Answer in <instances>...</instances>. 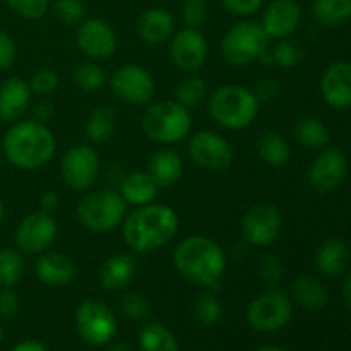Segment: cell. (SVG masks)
<instances>
[{
    "label": "cell",
    "mask_w": 351,
    "mask_h": 351,
    "mask_svg": "<svg viewBox=\"0 0 351 351\" xmlns=\"http://www.w3.org/2000/svg\"><path fill=\"white\" fill-rule=\"evenodd\" d=\"M173 266L177 273L202 290H215L226 271V256L216 240L191 235L175 245Z\"/></svg>",
    "instance_id": "1"
},
{
    "label": "cell",
    "mask_w": 351,
    "mask_h": 351,
    "mask_svg": "<svg viewBox=\"0 0 351 351\" xmlns=\"http://www.w3.org/2000/svg\"><path fill=\"white\" fill-rule=\"evenodd\" d=\"M178 226L180 221L175 209L151 202L127 213L122 237L134 254H149L168 245L178 233Z\"/></svg>",
    "instance_id": "2"
},
{
    "label": "cell",
    "mask_w": 351,
    "mask_h": 351,
    "mask_svg": "<svg viewBox=\"0 0 351 351\" xmlns=\"http://www.w3.org/2000/svg\"><path fill=\"white\" fill-rule=\"evenodd\" d=\"M2 153L19 170H38L53 160L57 139L50 127L40 120H17L3 136Z\"/></svg>",
    "instance_id": "3"
},
{
    "label": "cell",
    "mask_w": 351,
    "mask_h": 351,
    "mask_svg": "<svg viewBox=\"0 0 351 351\" xmlns=\"http://www.w3.org/2000/svg\"><path fill=\"white\" fill-rule=\"evenodd\" d=\"M259 108L261 103L252 89L239 84H225L215 89L208 101L211 119L228 130H242L252 125Z\"/></svg>",
    "instance_id": "4"
},
{
    "label": "cell",
    "mask_w": 351,
    "mask_h": 351,
    "mask_svg": "<svg viewBox=\"0 0 351 351\" xmlns=\"http://www.w3.org/2000/svg\"><path fill=\"white\" fill-rule=\"evenodd\" d=\"M141 129L147 139L158 144H177L192 130L191 110L173 99L151 101L141 117Z\"/></svg>",
    "instance_id": "5"
},
{
    "label": "cell",
    "mask_w": 351,
    "mask_h": 351,
    "mask_svg": "<svg viewBox=\"0 0 351 351\" xmlns=\"http://www.w3.org/2000/svg\"><path fill=\"white\" fill-rule=\"evenodd\" d=\"M75 216L86 230L93 233H110L119 228L127 216V202L119 191L99 189L82 195Z\"/></svg>",
    "instance_id": "6"
},
{
    "label": "cell",
    "mask_w": 351,
    "mask_h": 351,
    "mask_svg": "<svg viewBox=\"0 0 351 351\" xmlns=\"http://www.w3.org/2000/svg\"><path fill=\"white\" fill-rule=\"evenodd\" d=\"M269 48V38L261 23L240 21L233 24L221 40L223 60L233 67H247Z\"/></svg>",
    "instance_id": "7"
},
{
    "label": "cell",
    "mask_w": 351,
    "mask_h": 351,
    "mask_svg": "<svg viewBox=\"0 0 351 351\" xmlns=\"http://www.w3.org/2000/svg\"><path fill=\"white\" fill-rule=\"evenodd\" d=\"M293 315V300L278 288L257 295L247 308V322L254 331L274 332L283 329Z\"/></svg>",
    "instance_id": "8"
},
{
    "label": "cell",
    "mask_w": 351,
    "mask_h": 351,
    "mask_svg": "<svg viewBox=\"0 0 351 351\" xmlns=\"http://www.w3.org/2000/svg\"><path fill=\"white\" fill-rule=\"evenodd\" d=\"M75 331L91 346H106L119 332V321L112 308L99 300H84L74 315Z\"/></svg>",
    "instance_id": "9"
},
{
    "label": "cell",
    "mask_w": 351,
    "mask_h": 351,
    "mask_svg": "<svg viewBox=\"0 0 351 351\" xmlns=\"http://www.w3.org/2000/svg\"><path fill=\"white\" fill-rule=\"evenodd\" d=\"M113 96L134 106L149 105L156 95V82L151 72L137 64H125L108 79Z\"/></svg>",
    "instance_id": "10"
},
{
    "label": "cell",
    "mask_w": 351,
    "mask_h": 351,
    "mask_svg": "<svg viewBox=\"0 0 351 351\" xmlns=\"http://www.w3.org/2000/svg\"><path fill=\"white\" fill-rule=\"evenodd\" d=\"M99 175V156L88 144L72 146L60 161V177L69 189L77 192L93 187Z\"/></svg>",
    "instance_id": "11"
},
{
    "label": "cell",
    "mask_w": 351,
    "mask_h": 351,
    "mask_svg": "<svg viewBox=\"0 0 351 351\" xmlns=\"http://www.w3.org/2000/svg\"><path fill=\"white\" fill-rule=\"evenodd\" d=\"M283 228L281 211L271 202H257L242 219V237L249 245L269 247L280 237Z\"/></svg>",
    "instance_id": "12"
},
{
    "label": "cell",
    "mask_w": 351,
    "mask_h": 351,
    "mask_svg": "<svg viewBox=\"0 0 351 351\" xmlns=\"http://www.w3.org/2000/svg\"><path fill=\"white\" fill-rule=\"evenodd\" d=\"M189 156L197 167L209 171H225L233 163L228 141L215 130H199L189 139Z\"/></svg>",
    "instance_id": "13"
},
{
    "label": "cell",
    "mask_w": 351,
    "mask_h": 351,
    "mask_svg": "<svg viewBox=\"0 0 351 351\" xmlns=\"http://www.w3.org/2000/svg\"><path fill=\"white\" fill-rule=\"evenodd\" d=\"M348 160L338 147L326 146L319 149L307 170V182L319 194H331L345 182Z\"/></svg>",
    "instance_id": "14"
},
{
    "label": "cell",
    "mask_w": 351,
    "mask_h": 351,
    "mask_svg": "<svg viewBox=\"0 0 351 351\" xmlns=\"http://www.w3.org/2000/svg\"><path fill=\"white\" fill-rule=\"evenodd\" d=\"M170 60L177 69L187 74H195L204 67L209 55V45L201 29L187 27L173 33L170 38Z\"/></svg>",
    "instance_id": "15"
},
{
    "label": "cell",
    "mask_w": 351,
    "mask_h": 351,
    "mask_svg": "<svg viewBox=\"0 0 351 351\" xmlns=\"http://www.w3.org/2000/svg\"><path fill=\"white\" fill-rule=\"evenodd\" d=\"M57 235L58 225L53 216L34 211L17 225L14 242L17 250L24 254H43L55 242Z\"/></svg>",
    "instance_id": "16"
},
{
    "label": "cell",
    "mask_w": 351,
    "mask_h": 351,
    "mask_svg": "<svg viewBox=\"0 0 351 351\" xmlns=\"http://www.w3.org/2000/svg\"><path fill=\"white\" fill-rule=\"evenodd\" d=\"M75 43L89 60H106L113 57L119 47V40L113 27L99 17H89L84 19L77 27L75 33Z\"/></svg>",
    "instance_id": "17"
},
{
    "label": "cell",
    "mask_w": 351,
    "mask_h": 351,
    "mask_svg": "<svg viewBox=\"0 0 351 351\" xmlns=\"http://www.w3.org/2000/svg\"><path fill=\"white\" fill-rule=\"evenodd\" d=\"M302 23V7L297 0H271L264 10L263 26L269 40H283L291 36Z\"/></svg>",
    "instance_id": "18"
},
{
    "label": "cell",
    "mask_w": 351,
    "mask_h": 351,
    "mask_svg": "<svg viewBox=\"0 0 351 351\" xmlns=\"http://www.w3.org/2000/svg\"><path fill=\"white\" fill-rule=\"evenodd\" d=\"M322 99L336 110L351 108V64L336 60L324 69L321 75Z\"/></svg>",
    "instance_id": "19"
},
{
    "label": "cell",
    "mask_w": 351,
    "mask_h": 351,
    "mask_svg": "<svg viewBox=\"0 0 351 351\" xmlns=\"http://www.w3.org/2000/svg\"><path fill=\"white\" fill-rule=\"evenodd\" d=\"M34 274L45 287L60 288L72 283L77 274L75 263L62 252H43L34 263Z\"/></svg>",
    "instance_id": "20"
},
{
    "label": "cell",
    "mask_w": 351,
    "mask_h": 351,
    "mask_svg": "<svg viewBox=\"0 0 351 351\" xmlns=\"http://www.w3.org/2000/svg\"><path fill=\"white\" fill-rule=\"evenodd\" d=\"M29 84L24 79L12 75L0 82V120L14 123L24 115L31 103Z\"/></svg>",
    "instance_id": "21"
},
{
    "label": "cell",
    "mask_w": 351,
    "mask_h": 351,
    "mask_svg": "<svg viewBox=\"0 0 351 351\" xmlns=\"http://www.w3.org/2000/svg\"><path fill=\"white\" fill-rule=\"evenodd\" d=\"M137 36L147 45H163L175 33L173 14L163 7H151L144 10L136 24Z\"/></svg>",
    "instance_id": "22"
},
{
    "label": "cell",
    "mask_w": 351,
    "mask_h": 351,
    "mask_svg": "<svg viewBox=\"0 0 351 351\" xmlns=\"http://www.w3.org/2000/svg\"><path fill=\"white\" fill-rule=\"evenodd\" d=\"M137 264L132 254L115 252L106 257L98 271V280L103 290H125L136 276Z\"/></svg>",
    "instance_id": "23"
},
{
    "label": "cell",
    "mask_w": 351,
    "mask_h": 351,
    "mask_svg": "<svg viewBox=\"0 0 351 351\" xmlns=\"http://www.w3.org/2000/svg\"><path fill=\"white\" fill-rule=\"evenodd\" d=\"M147 173L160 189L173 187L184 175V161L171 149H160L147 161Z\"/></svg>",
    "instance_id": "24"
},
{
    "label": "cell",
    "mask_w": 351,
    "mask_h": 351,
    "mask_svg": "<svg viewBox=\"0 0 351 351\" xmlns=\"http://www.w3.org/2000/svg\"><path fill=\"white\" fill-rule=\"evenodd\" d=\"M315 267L326 278H338L345 273L350 263V247L341 239H329L317 249Z\"/></svg>",
    "instance_id": "25"
},
{
    "label": "cell",
    "mask_w": 351,
    "mask_h": 351,
    "mask_svg": "<svg viewBox=\"0 0 351 351\" xmlns=\"http://www.w3.org/2000/svg\"><path fill=\"white\" fill-rule=\"evenodd\" d=\"M158 191H160V187L154 184L149 173L141 170L127 173L119 185V194L122 195L127 206L130 204L134 208L151 204L156 199Z\"/></svg>",
    "instance_id": "26"
},
{
    "label": "cell",
    "mask_w": 351,
    "mask_h": 351,
    "mask_svg": "<svg viewBox=\"0 0 351 351\" xmlns=\"http://www.w3.org/2000/svg\"><path fill=\"white\" fill-rule=\"evenodd\" d=\"M290 298L308 312L322 311L329 302V295L324 285L311 274L298 276L291 283Z\"/></svg>",
    "instance_id": "27"
},
{
    "label": "cell",
    "mask_w": 351,
    "mask_h": 351,
    "mask_svg": "<svg viewBox=\"0 0 351 351\" xmlns=\"http://www.w3.org/2000/svg\"><path fill=\"white\" fill-rule=\"evenodd\" d=\"M117 130V115L108 106H99L89 113L84 132L89 143L103 144L113 137Z\"/></svg>",
    "instance_id": "28"
},
{
    "label": "cell",
    "mask_w": 351,
    "mask_h": 351,
    "mask_svg": "<svg viewBox=\"0 0 351 351\" xmlns=\"http://www.w3.org/2000/svg\"><path fill=\"white\" fill-rule=\"evenodd\" d=\"M293 136L298 143L307 149H322L329 146V130L324 123L315 117H302L293 127Z\"/></svg>",
    "instance_id": "29"
},
{
    "label": "cell",
    "mask_w": 351,
    "mask_h": 351,
    "mask_svg": "<svg viewBox=\"0 0 351 351\" xmlns=\"http://www.w3.org/2000/svg\"><path fill=\"white\" fill-rule=\"evenodd\" d=\"M261 160L273 168H281L290 161L291 147L288 141L278 132H264L257 143Z\"/></svg>",
    "instance_id": "30"
},
{
    "label": "cell",
    "mask_w": 351,
    "mask_h": 351,
    "mask_svg": "<svg viewBox=\"0 0 351 351\" xmlns=\"http://www.w3.org/2000/svg\"><path fill=\"white\" fill-rule=\"evenodd\" d=\"M312 14L322 26H343L351 21V0H314Z\"/></svg>",
    "instance_id": "31"
},
{
    "label": "cell",
    "mask_w": 351,
    "mask_h": 351,
    "mask_svg": "<svg viewBox=\"0 0 351 351\" xmlns=\"http://www.w3.org/2000/svg\"><path fill=\"white\" fill-rule=\"evenodd\" d=\"M139 346L143 351H178L175 335L160 322H149L141 329Z\"/></svg>",
    "instance_id": "32"
},
{
    "label": "cell",
    "mask_w": 351,
    "mask_h": 351,
    "mask_svg": "<svg viewBox=\"0 0 351 351\" xmlns=\"http://www.w3.org/2000/svg\"><path fill=\"white\" fill-rule=\"evenodd\" d=\"M192 315L195 322L202 328H213L219 322L223 315L221 302L216 298L211 290H204L195 297L194 305H192Z\"/></svg>",
    "instance_id": "33"
},
{
    "label": "cell",
    "mask_w": 351,
    "mask_h": 351,
    "mask_svg": "<svg viewBox=\"0 0 351 351\" xmlns=\"http://www.w3.org/2000/svg\"><path fill=\"white\" fill-rule=\"evenodd\" d=\"M208 96V84L197 74H189L187 77L178 82L175 89V101L180 103L187 110L197 108Z\"/></svg>",
    "instance_id": "34"
},
{
    "label": "cell",
    "mask_w": 351,
    "mask_h": 351,
    "mask_svg": "<svg viewBox=\"0 0 351 351\" xmlns=\"http://www.w3.org/2000/svg\"><path fill=\"white\" fill-rule=\"evenodd\" d=\"M106 81H108V75H106L105 69L96 64L95 60L82 62L72 72V82L75 84V88L84 93L98 91L106 84Z\"/></svg>",
    "instance_id": "35"
},
{
    "label": "cell",
    "mask_w": 351,
    "mask_h": 351,
    "mask_svg": "<svg viewBox=\"0 0 351 351\" xmlns=\"http://www.w3.org/2000/svg\"><path fill=\"white\" fill-rule=\"evenodd\" d=\"M24 274V257L17 249H0V288H14Z\"/></svg>",
    "instance_id": "36"
},
{
    "label": "cell",
    "mask_w": 351,
    "mask_h": 351,
    "mask_svg": "<svg viewBox=\"0 0 351 351\" xmlns=\"http://www.w3.org/2000/svg\"><path fill=\"white\" fill-rule=\"evenodd\" d=\"M304 48L293 40H278V43L271 48V57H273V64L281 69H293L302 64L304 60Z\"/></svg>",
    "instance_id": "37"
},
{
    "label": "cell",
    "mask_w": 351,
    "mask_h": 351,
    "mask_svg": "<svg viewBox=\"0 0 351 351\" xmlns=\"http://www.w3.org/2000/svg\"><path fill=\"white\" fill-rule=\"evenodd\" d=\"M120 312L130 321H144L151 314V304L139 291H129L120 300Z\"/></svg>",
    "instance_id": "38"
},
{
    "label": "cell",
    "mask_w": 351,
    "mask_h": 351,
    "mask_svg": "<svg viewBox=\"0 0 351 351\" xmlns=\"http://www.w3.org/2000/svg\"><path fill=\"white\" fill-rule=\"evenodd\" d=\"M27 84H29V89L33 95L40 96V98H47V96H50L58 88L60 77H58V74L53 69L45 67L34 72L29 81H27Z\"/></svg>",
    "instance_id": "39"
},
{
    "label": "cell",
    "mask_w": 351,
    "mask_h": 351,
    "mask_svg": "<svg viewBox=\"0 0 351 351\" xmlns=\"http://www.w3.org/2000/svg\"><path fill=\"white\" fill-rule=\"evenodd\" d=\"M53 12L60 23L74 26L84 21L86 7L81 0H57L53 3Z\"/></svg>",
    "instance_id": "40"
},
{
    "label": "cell",
    "mask_w": 351,
    "mask_h": 351,
    "mask_svg": "<svg viewBox=\"0 0 351 351\" xmlns=\"http://www.w3.org/2000/svg\"><path fill=\"white\" fill-rule=\"evenodd\" d=\"M7 5L27 21H38L45 17L50 9V0H5Z\"/></svg>",
    "instance_id": "41"
},
{
    "label": "cell",
    "mask_w": 351,
    "mask_h": 351,
    "mask_svg": "<svg viewBox=\"0 0 351 351\" xmlns=\"http://www.w3.org/2000/svg\"><path fill=\"white\" fill-rule=\"evenodd\" d=\"M257 273H259L261 280L267 285V287L274 288L285 276V266L283 261L276 256V254H267L259 261L257 266Z\"/></svg>",
    "instance_id": "42"
},
{
    "label": "cell",
    "mask_w": 351,
    "mask_h": 351,
    "mask_svg": "<svg viewBox=\"0 0 351 351\" xmlns=\"http://www.w3.org/2000/svg\"><path fill=\"white\" fill-rule=\"evenodd\" d=\"M209 14V5L206 0H184L182 3V21L187 27H199L206 23Z\"/></svg>",
    "instance_id": "43"
},
{
    "label": "cell",
    "mask_w": 351,
    "mask_h": 351,
    "mask_svg": "<svg viewBox=\"0 0 351 351\" xmlns=\"http://www.w3.org/2000/svg\"><path fill=\"white\" fill-rule=\"evenodd\" d=\"M17 47L12 36L0 29V72H5L16 64Z\"/></svg>",
    "instance_id": "44"
},
{
    "label": "cell",
    "mask_w": 351,
    "mask_h": 351,
    "mask_svg": "<svg viewBox=\"0 0 351 351\" xmlns=\"http://www.w3.org/2000/svg\"><path fill=\"white\" fill-rule=\"evenodd\" d=\"M221 3L228 12L240 17H249L263 7L264 0H221Z\"/></svg>",
    "instance_id": "45"
},
{
    "label": "cell",
    "mask_w": 351,
    "mask_h": 351,
    "mask_svg": "<svg viewBox=\"0 0 351 351\" xmlns=\"http://www.w3.org/2000/svg\"><path fill=\"white\" fill-rule=\"evenodd\" d=\"M19 312V297L12 288H0V317L12 319Z\"/></svg>",
    "instance_id": "46"
},
{
    "label": "cell",
    "mask_w": 351,
    "mask_h": 351,
    "mask_svg": "<svg viewBox=\"0 0 351 351\" xmlns=\"http://www.w3.org/2000/svg\"><path fill=\"white\" fill-rule=\"evenodd\" d=\"M280 91H281L280 82H278L276 79L266 77L256 86V89H254V95L257 96L259 103H269V101H274V99L280 96Z\"/></svg>",
    "instance_id": "47"
},
{
    "label": "cell",
    "mask_w": 351,
    "mask_h": 351,
    "mask_svg": "<svg viewBox=\"0 0 351 351\" xmlns=\"http://www.w3.org/2000/svg\"><path fill=\"white\" fill-rule=\"evenodd\" d=\"M33 115L34 120H40V122L47 123V120L53 115V105H51L48 99H40V101L33 106Z\"/></svg>",
    "instance_id": "48"
},
{
    "label": "cell",
    "mask_w": 351,
    "mask_h": 351,
    "mask_svg": "<svg viewBox=\"0 0 351 351\" xmlns=\"http://www.w3.org/2000/svg\"><path fill=\"white\" fill-rule=\"evenodd\" d=\"M58 202H60V199L55 192H45L40 199V211L47 213V215H53L58 209Z\"/></svg>",
    "instance_id": "49"
},
{
    "label": "cell",
    "mask_w": 351,
    "mask_h": 351,
    "mask_svg": "<svg viewBox=\"0 0 351 351\" xmlns=\"http://www.w3.org/2000/svg\"><path fill=\"white\" fill-rule=\"evenodd\" d=\"M10 351H48L47 346L36 339H26V341L17 343Z\"/></svg>",
    "instance_id": "50"
},
{
    "label": "cell",
    "mask_w": 351,
    "mask_h": 351,
    "mask_svg": "<svg viewBox=\"0 0 351 351\" xmlns=\"http://www.w3.org/2000/svg\"><path fill=\"white\" fill-rule=\"evenodd\" d=\"M343 298H345L346 307L351 311V271L345 276L343 280Z\"/></svg>",
    "instance_id": "51"
},
{
    "label": "cell",
    "mask_w": 351,
    "mask_h": 351,
    "mask_svg": "<svg viewBox=\"0 0 351 351\" xmlns=\"http://www.w3.org/2000/svg\"><path fill=\"white\" fill-rule=\"evenodd\" d=\"M108 351H134V350L130 348L127 343H113V345H110Z\"/></svg>",
    "instance_id": "52"
},
{
    "label": "cell",
    "mask_w": 351,
    "mask_h": 351,
    "mask_svg": "<svg viewBox=\"0 0 351 351\" xmlns=\"http://www.w3.org/2000/svg\"><path fill=\"white\" fill-rule=\"evenodd\" d=\"M256 351H287V350H283V348H280V346H263V348H259V350H256Z\"/></svg>",
    "instance_id": "53"
},
{
    "label": "cell",
    "mask_w": 351,
    "mask_h": 351,
    "mask_svg": "<svg viewBox=\"0 0 351 351\" xmlns=\"http://www.w3.org/2000/svg\"><path fill=\"white\" fill-rule=\"evenodd\" d=\"M3 215H5V209H3V202L2 199H0V225H2L3 221Z\"/></svg>",
    "instance_id": "54"
},
{
    "label": "cell",
    "mask_w": 351,
    "mask_h": 351,
    "mask_svg": "<svg viewBox=\"0 0 351 351\" xmlns=\"http://www.w3.org/2000/svg\"><path fill=\"white\" fill-rule=\"evenodd\" d=\"M2 160H3V153H2V147H0V167H2Z\"/></svg>",
    "instance_id": "55"
},
{
    "label": "cell",
    "mask_w": 351,
    "mask_h": 351,
    "mask_svg": "<svg viewBox=\"0 0 351 351\" xmlns=\"http://www.w3.org/2000/svg\"><path fill=\"white\" fill-rule=\"evenodd\" d=\"M2 338H3V332H2V326H0V343H2Z\"/></svg>",
    "instance_id": "56"
}]
</instances>
